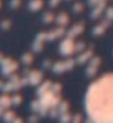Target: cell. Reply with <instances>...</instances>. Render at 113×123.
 Wrapping results in <instances>:
<instances>
[{
  "label": "cell",
  "instance_id": "6da1fadb",
  "mask_svg": "<svg viewBox=\"0 0 113 123\" xmlns=\"http://www.w3.org/2000/svg\"><path fill=\"white\" fill-rule=\"evenodd\" d=\"M86 110L98 122H113V74L95 80L86 96Z\"/></svg>",
  "mask_w": 113,
  "mask_h": 123
}]
</instances>
